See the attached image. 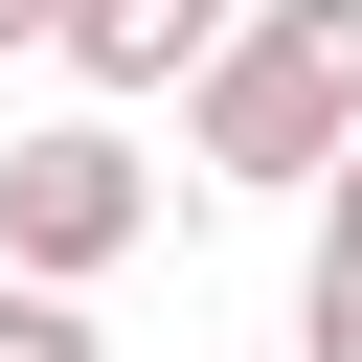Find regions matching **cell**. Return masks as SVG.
<instances>
[{
  "label": "cell",
  "instance_id": "2",
  "mask_svg": "<svg viewBox=\"0 0 362 362\" xmlns=\"http://www.w3.org/2000/svg\"><path fill=\"white\" fill-rule=\"evenodd\" d=\"M136 249H158V181H136L113 113H68V136L0 158V272H23V294H90V272H136Z\"/></svg>",
  "mask_w": 362,
  "mask_h": 362
},
{
  "label": "cell",
  "instance_id": "5",
  "mask_svg": "<svg viewBox=\"0 0 362 362\" xmlns=\"http://www.w3.org/2000/svg\"><path fill=\"white\" fill-rule=\"evenodd\" d=\"M0 362H113V339H90V294H23L0 272Z\"/></svg>",
  "mask_w": 362,
  "mask_h": 362
},
{
  "label": "cell",
  "instance_id": "3",
  "mask_svg": "<svg viewBox=\"0 0 362 362\" xmlns=\"http://www.w3.org/2000/svg\"><path fill=\"white\" fill-rule=\"evenodd\" d=\"M68 68L90 90H204L226 68V0H68Z\"/></svg>",
  "mask_w": 362,
  "mask_h": 362
},
{
  "label": "cell",
  "instance_id": "1",
  "mask_svg": "<svg viewBox=\"0 0 362 362\" xmlns=\"http://www.w3.org/2000/svg\"><path fill=\"white\" fill-rule=\"evenodd\" d=\"M181 113H204V181H339L362 158V0H249Z\"/></svg>",
  "mask_w": 362,
  "mask_h": 362
},
{
  "label": "cell",
  "instance_id": "6",
  "mask_svg": "<svg viewBox=\"0 0 362 362\" xmlns=\"http://www.w3.org/2000/svg\"><path fill=\"white\" fill-rule=\"evenodd\" d=\"M0 45H68V0H0Z\"/></svg>",
  "mask_w": 362,
  "mask_h": 362
},
{
  "label": "cell",
  "instance_id": "4",
  "mask_svg": "<svg viewBox=\"0 0 362 362\" xmlns=\"http://www.w3.org/2000/svg\"><path fill=\"white\" fill-rule=\"evenodd\" d=\"M294 362H362V158L317 204V272H294Z\"/></svg>",
  "mask_w": 362,
  "mask_h": 362
}]
</instances>
